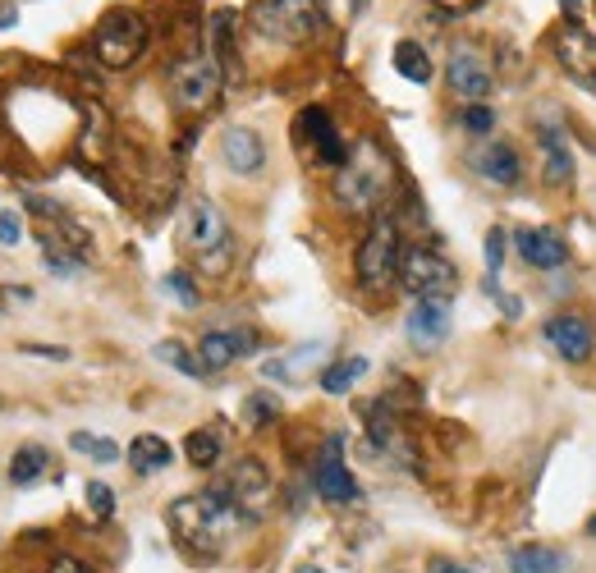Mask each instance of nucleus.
<instances>
[{"label": "nucleus", "mask_w": 596, "mask_h": 573, "mask_svg": "<svg viewBox=\"0 0 596 573\" xmlns=\"http://www.w3.org/2000/svg\"><path fill=\"white\" fill-rule=\"evenodd\" d=\"M157 358L166 362V368H175V372H184V377H206V368L198 362V353H189L179 340H161L157 345Z\"/></svg>", "instance_id": "c85d7f7f"}, {"label": "nucleus", "mask_w": 596, "mask_h": 573, "mask_svg": "<svg viewBox=\"0 0 596 573\" xmlns=\"http://www.w3.org/2000/svg\"><path fill=\"white\" fill-rule=\"evenodd\" d=\"M46 573H92V569H88L83 560H74V555H56Z\"/></svg>", "instance_id": "4c0bfd02"}, {"label": "nucleus", "mask_w": 596, "mask_h": 573, "mask_svg": "<svg viewBox=\"0 0 596 573\" xmlns=\"http://www.w3.org/2000/svg\"><path fill=\"white\" fill-rule=\"evenodd\" d=\"M459 124H463V134H473V138H486V134H496V111H491L486 101H473V106H463Z\"/></svg>", "instance_id": "7c9ffc66"}, {"label": "nucleus", "mask_w": 596, "mask_h": 573, "mask_svg": "<svg viewBox=\"0 0 596 573\" xmlns=\"http://www.w3.org/2000/svg\"><path fill=\"white\" fill-rule=\"evenodd\" d=\"M564 551H555V546H518V551L509 555V573H564Z\"/></svg>", "instance_id": "5701e85b"}, {"label": "nucleus", "mask_w": 596, "mask_h": 573, "mask_svg": "<svg viewBox=\"0 0 596 573\" xmlns=\"http://www.w3.org/2000/svg\"><path fill=\"white\" fill-rule=\"evenodd\" d=\"M248 23L257 37L280 46H307L326 33V5L322 0H252Z\"/></svg>", "instance_id": "7ed1b4c3"}, {"label": "nucleus", "mask_w": 596, "mask_h": 573, "mask_svg": "<svg viewBox=\"0 0 596 573\" xmlns=\"http://www.w3.org/2000/svg\"><path fill=\"white\" fill-rule=\"evenodd\" d=\"M179 239L184 248L198 257V267L206 276H221L235 262V229L221 216V206L212 198H193L189 212H184V225H179Z\"/></svg>", "instance_id": "20e7f679"}, {"label": "nucleus", "mask_w": 596, "mask_h": 573, "mask_svg": "<svg viewBox=\"0 0 596 573\" xmlns=\"http://www.w3.org/2000/svg\"><path fill=\"white\" fill-rule=\"evenodd\" d=\"M184 454H189V463H193V468H216V463H221V436H216L212 427L189 431Z\"/></svg>", "instance_id": "cd10ccee"}, {"label": "nucleus", "mask_w": 596, "mask_h": 573, "mask_svg": "<svg viewBox=\"0 0 596 573\" xmlns=\"http://www.w3.org/2000/svg\"><path fill=\"white\" fill-rule=\"evenodd\" d=\"M257 349V335L252 330H206L198 340V362L206 372H225L229 362H239L244 353Z\"/></svg>", "instance_id": "dca6fc26"}, {"label": "nucleus", "mask_w": 596, "mask_h": 573, "mask_svg": "<svg viewBox=\"0 0 596 573\" xmlns=\"http://www.w3.org/2000/svg\"><path fill=\"white\" fill-rule=\"evenodd\" d=\"M400 284H404L413 299H450L454 284H459V271H454L450 257H440L436 248L413 244V248H404Z\"/></svg>", "instance_id": "6e6552de"}, {"label": "nucleus", "mask_w": 596, "mask_h": 573, "mask_svg": "<svg viewBox=\"0 0 596 573\" xmlns=\"http://www.w3.org/2000/svg\"><path fill=\"white\" fill-rule=\"evenodd\" d=\"M299 573H326V569H317V564H303V569H299Z\"/></svg>", "instance_id": "79ce46f5"}, {"label": "nucleus", "mask_w": 596, "mask_h": 573, "mask_svg": "<svg viewBox=\"0 0 596 573\" xmlns=\"http://www.w3.org/2000/svg\"><path fill=\"white\" fill-rule=\"evenodd\" d=\"M10 23H19V5H0V29H10Z\"/></svg>", "instance_id": "58836bf2"}, {"label": "nucleus", "mask_w": 596, "mask_h": 573, "mask_svg": "<svg viewBox=\"0 0 596 573\" xmlns=\"http://www.w3.org/2000/svg\"><path fill=\"white\" fill-rule=\"evenodd\" d=\"M19 239H23V216L14 212V206H5V212H0V244L14 248Z\"/></svg>", "instance_id": "f704fd0d"}, {"label": "nucleus", "mask_w": 596, "mask_h": 573, "mask_svg": "<svg viewBox=\"0 0 596 573\" xmlns=\"http://www.w3.org/2000/svg\"><path fill=\"white\" fill-rule=\"evenodd\" d=\"M368 377V358H335L330 368H322V390L326 395H349V390Z\"/></svg>", "instance_id": "b1692460"}, {"label": "nucleus", "mask_w": 596, "mask_h": 573, "mask_svg": "<svg viewBox=\"0 0 596 573\" xmlns=\"http://www.w3.org/2000/svg\"><path fill=\"white\" fill-rule=\"evenodd\" d=\"M221 161L235 170V175H257L267 166V143H262V134L257 128H225L221 134Z\"/></svg>", "instance_id": "aec40b11"}, {"label": "nucleus", "mask_w": 596, "mask_h": 573, "mask_svg": "<svg viewBox=\"0 0 596 573\" xmlns=\"http://www.w3.org/2000/svg\"><path fill=\"white\" fill-rule=\"evenodd\" d=\"M560 10H564L569 19H578V10H583V0H560Z\"/></svg>", "instance_id": "ea45409f"}, {"label": "nucleus", "mask_w": 596, "mask_h": 573, "mask_svg": "<svg viewBox=\"0 0 596 573\" xmlns=\"http://www.w3.org/2000/svg\"><path fill=\"white\" fill-rule=\"evenodd\" d=\"M221 88H225V65L216 60L212 46L170 65V101L179 115H206L221 101Z\"/></svg>", "instance_id": "39448f33"}, {"label": "nucleus", "mask_w": 596, "mask_h": 573, "mask_svg": "<svg viewBox=\"0 0 596 573\" xmlns=\"http://www.w3.org/2000/svg\"><path fill=\"white\" fill-rule=\"evenodd\" d=\"M537 151H541V179H547L551 189L574 184V147L564 143V134L555 124L537 128Z\"/></svg>", "instance_id": "6ab92c4d"}, {"label": "nucleus", "mask_w": 596, "mask_h": 573, "mask_svg": "<svg viewBox=\"0 0 596 573\" xmlns=\"http://www.w3.org/2000/svg\"><path fill=\"white\" fill-rule=\"evenodd\" d=\"M473 166L477 175L486 179V184H501V189H514L518 179H524V156L514 151V143H501V138H491L473 151Z\"/></svg>", "instance_id": "a211bd4d"}, {"label": "nucleus", "mask_w": 596, "mask_h": 573, "mask_svg": "<svg viewBox=\"0 0 596 573\" xmlns=\"http://www.w3.org/2000/svg\"><path fill=\"white\" fill-rule=\"evenodd\" d=\"M212 486H221L229 501H235L252 524L257 518H267V509H271V473H267V463L262 459H235L229 463V473L225 478H216Z\"/></svg>", "instance_id": "1a4fd4ad"}, {"label": "nucleus", "mask_w": 596, "mask_h": 573, "mask_svg": "<svg viewBox=\"0 0 596 573\" xmlns=\"http://www.w3.org/2000/svg\"><path fill=\"white\" fill-rule=\"evenodd\" d=\"M427 573H477L473 564H459V560H446V555H436L427 560Z\"/></svg>", "instance_id": "e433bc0d"}, {"label": "nucleus", "mask_w": 596, "mask_h": 573, "mask_svg": "<svg viewBox=\"0 0 596 573\" xmlns=\"http://www.w3.org/2000/svg\"><path fill=\"white\" fill-rule=\"evenodd\" d=\"M400 262H404V244H400V225L391 212H376L368 234L358 244L353 271L362 290H391V280H400Z\"/></svg>", "instance_id": "423d86ee"}, {"label": "nucleus", "mask_w": 596, "mask_h": 573, "mask_svg": "<svg viewBox=\"0 0 596 573\" xmlns=\"http://www.w3.org/2000/svg\"><path fill=\"white\" fill-rule=\"evenodd\" d=\"M5 473H10L14 486H37V482L50 473V450H46V446H19Z\"/></svg>", "instance_id": "4be33fe9"}, {"label": "nucleus", "mask_w": 596, "mask_h": 573, "mask_svg": "<svg viewBox=\"0 0 596 573\" xmlns=\"http://www.w3.org/2000/svg\"><path fill=\"white\" fill-rule=\"evenodd\" d=\"M446 78H450V92L463 97L473 106V101H486L491 97V69L482 60V50L473 42H459L446 60Z\"/></svg>", "instance_id": "9b49d317"}, {"label": "nucleus", "mask_w": 596, "mask_h": 573, "mask_svg": "<svg viewBox=\"0 0 596 573\" xmlns=\"http://www.w3.org/2000/svg\"><path fill=\"white\" fill-rule=\"evenodd\" d=\"M92 50H97V60L106 65V69L138 65L143 50H147V23H143V14H134V10H111L106 19L97 23Z\"/></svg>", "instance_id": "0eeeda50"}, {"label": "nucleus", "mask_w": 596, "mask_h": 573, "mask_svg": "<svg viewBox=\"0 0 596 573\" xmlns=\"http://www.w3.org/2000/svg\"><path fill=\"white\" fill-rule=\"evenodd\" d=\"M391 189H395V161L376 138H358L349 147V161L330 179V198L353 216H376Z\"/></svg>", "instance_id": "f03ea898"}, {"label": "nucleus", "mask_w": 596, "mask_h": 573, "mask_svg": "<svg viewBox=\"0 0 596 573\" xmlns=\"http://www.w3.org/2000/svg\"><path fill=\"white\" fill-rule=\"evenodd\" d=\"M69 446L79 450V454H88L92 463H115V459H120V446H115V440H106V436H88V431H74V436H69Z\"/></svg>", "instance_id": "c756f323"}, {"label": "nucleus", "mask_w": 596, "mask_h": 573, "mask_svg": "<svg viewBox=\"0 0 596 573\" xmlns=\"http://www.w3.org/2000/svg\"><path fill=\"white\" fill-rule=\"evenodd\" d=\"M166 290H170V294H175L179 303H184V307H198V299H202L189 271H170V276H166Z\"/></svg>", "instance_id": "72a5a7b5"}, {"label": "nucleus", "mask_w": 596, "mask_h": 573, "mask_svg": "<svg viewBox=\"0 0 596 573\" xmlns=\"http://www.w3.org/2000/svg\"><path fill=\"white\" fill-rule=\"evenodd\" d=\"M541 335H547V345L564 362H587L596 353V330H592L587 317H578V312H555V317L541 326Z\"/></svg>", "instance_id": "ddd939ff"}, {"label": "nucleus", "mask_w": 596, "mask_h": 573, "mask_svg": "<svg viewBox=\"0 0 596 573\" xmlns=\"http://www.w3.org/2000/svg\"><path fill=\"white\" fill-rule=\"evenodd\" d=\"M313 491L326 505H358L362 501V491H358L349 463H345V436L326 440V450H322V459L313 468Z\"/></svg>", "instance_id": "9d476101"}, {"label": "nucleus", "mask_w": 596, "mask_h": 573, "mask_svg": "<svg viewBox=\"0 0 596 573\" xmlns=\"http://www.w3.org/2000/svg\"><path fill=\"white\" fill-rule=\"evenodd\" d=\"M505 252H509V234L496 225V229H486V244H482V257H486V276H501L505 267Z\"/></svg>", "instance_id": "2f4dec72"}, {"label": "nucleus", "mask_w": 596, "mask_h": 573, "mask_svg": "<svg viewBox=\"0 0 596 573\" xmlns=\"http://www.w3.org/2000/svg\"><path fill=\"white\" fill-rule=\"evenodd\" d=\"M349 5H353V14H358V10H362V5H368V0H349Z\"/></svg>", "instance_id": "37998d69"}, {"label": "nucleus", "mask_w": 596, "mask_h": 573, "mask_svg": "<svg viewBox=\"0 0 596 573\" xmlns=\"http://www.w3.org/2000/svg\"><path fill=\"white\" fill-rule=\"evenodd\" d=\"M514 244H518V257L537 271H560L569 262V244H564L560 229H547V225L541 229H518Z\"/></svg>", "instance_id": "f3484780"}, {"label": "nucleus", "mask_w": 596, "mask_h": 573, "mask_svg": "<svg viewBox=\"0 0 596 573\" xmlns=\"http://www.w3.org/2000/svg\"><path fill=\"white\" fill-rule=\"evenodd\" d=\"M170 463H175V450H170V440L151 436V431H143V436H134V440H128V468H134L138 478L166 473Z\"/></svg>", "instance_id": "412c9836"}, {"label": "nucleus", "mask_w": 596, "mask_h": 573, "mask_svg": "<svg viewBox=\"0 0 596 573\" xmlns=\"http://www.w3.org/2000/svg\"><path fill=\"white\" fill-rule=\"evenodd\" d=\"M239 418H244L248 431L271 427L280 418V395H275V390H252V395L244 400V408H239Z\"/></svg>", "instance_id": "bb28decb"}, {"label": "nucleus", "mask_w": 596, "mask_h": 573, "mask_svg": "<svg viewBox=\"0 0 596 573\" xmlns=\"http://www.w3.org/2000/svg\"><path fill=\"white\" fill-rule=\"evenodd\" d=\"M404 335L413 349H440L450 340V299H418L404 317Z\"/></svg>", "instance_id": "4468645a"}, {"label": "nucleus", "mask_w": 596, "mask_h": 573, "mask_svg": "<svg viewBox=\"0 0 596 573\" xmlns=\"http://www.w3.org/2000/svg\"><path fill=\"white\" fill-rule=\"evenodd\" d=\"M551 50H555V60H560L569 74L583 78V83H592V78H596V37L583 29L578 19L555 23V33H551Z\"/></svg>", "instance_id": "f8f14e48"}, {"label": "nucleus", "mask_w": 596, "mask_h": 573, "mask_svg": "<svg viewBox=\"0 0 596 573\" xmlns=\"http://www.w3.org/2000/svg\"><path fill=\"white\" fill-rule=\"evenodd\" d=\"M166 524H170L175 546L193 564H212V560L225 555V546L244 528H252V518L229 501L221 486H206V491H198V496H179L166 509Z\"/></svg>", "instance_id": "f257e3e1"}, {"label": "nucleus", "mask_w": 596, "mask_h": 573, "mask_svg": "<svg viewBox=\"0 0 596 573\" xmlns=\"http://www.w3.org/2000/svg\"><path fill=\"white\" fill-rule=\"evenodd\" d=\"M317 358H322V345H307V349H294L290 358H271V362H262V372H267L271 381H299L303 372L317 368Z\"/></svg>", "instance_id": "a878e982"}, {"label": "nucleus", "mask_w": 596, "mask_h": 573, "mask_svg": "<svg viewBox=\"0 0 596 573\" xmlns=\"http://www.w3.org/2000/svg\"><path fill=\"white\" fill-rule=\"evenodd\" d=\"M587 537H592V541H596V514H592V518H587Z\"/></svg>", "instance_id": "a19ab883"}, {"label": "nucleus", "mask_w": 596, "mask_h": 573, "mask_svg": "<svg viewBox=\"0 0 596 573\" xmlns=\"http://www.w3.org/2000/svg\"><path fill=\"white\" fill-rule=\"evenodd\" d=\"M299 138L303 143H313V156L322 166H330V170H340L345 161H349V147H345V138H340V128L330 124V115L322 111V106H307L303 115H299Z\"/></svg>", "instance_id": "2eb2a0df"}, {"label": "nucleus", "mask_w": 596, "mask_h": 573, "mask_svg": "<svg viewBox=\"0 0 596 573\" xmlns=\"http://www.w3.org/2000/svg\"><path fill=\"white\" fill-rule=\"evenodd\" d=\"M83 501H88V509H92V518H97V524H106V518L115 514V491H111L106 482H88Z\"/></svg>", "instance_id": "473e14b6"}, {"label": "nucleus", "mask_w": 596, "mask_h": 573, "mask_svg": "<svg viewBox=\"0 0 596 573\" xmlns=\"http://www.w3.org/2000/svg\"><path fill=\"white\" fill-rule=\"evenodd\" d=\"M395 69L408 78V83H418V88H427L431 74H436V65H431V56H427V46L408 42V37L395 46Z\"/></svg>", "instance_id": "393cba45"}, {"label": "nucleus", "mask_w": 596, "mask_h": 573, "mask_svg": "<svg viewBox=\"0 0 596 573\" xmlns=\"http://www.w3.org/2000/svg\"><path fill=\"white\" fill-rule=\"evenodd\" d=\"M23 353H33V358H50V362H65L69 349L65 345H23Z\"/></svg>", "instance_id": "c9c22d12"}]
</instances>
